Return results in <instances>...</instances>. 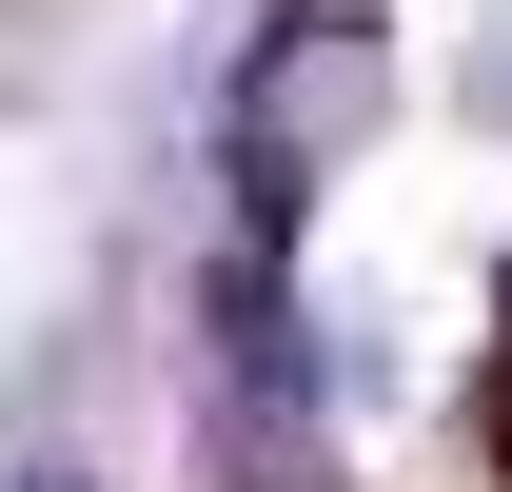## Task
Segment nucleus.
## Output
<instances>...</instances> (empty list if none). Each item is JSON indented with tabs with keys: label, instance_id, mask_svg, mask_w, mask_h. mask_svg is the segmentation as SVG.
<instances>
[{
	"label": "nucleus",
	"instance_id": "nucleus-1",
	"mask_svg": "<svg viewBox=\"0 0 512 492\" xmlns=\"http://www.w3.org/2000/svg\"><path fill=\"white\" fill-rule=\"evenodd\" d=\"M20 492H99V473H20Z\"/></svg>",
	"mask_w": 512,
	"mask_h": 492
}]
</instances>
